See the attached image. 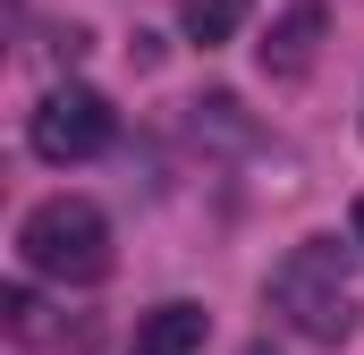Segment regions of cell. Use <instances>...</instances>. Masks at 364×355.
<instances>
[{"label":"cell","instance_id":"cell-7","mask_svg":"<svg viewBox=\"0 0 364 355\" xmlns=\"http://www.w3.org/2000/svg\"><path fill=\"white\" fill-rule=\"evenodd\" d=\"M356 246H364V203H356Z\"/></svg>","mask_w":364,"mask_h":355},{"label":"cell","instance_id":"cell-5","mask_svg":"<svg viewBox=\"0 0 364 355\" xmlns=\"http://www.w3.org/2000/svg\"><path fill=\"white\" fill-rule=\"evenodd\" d=\"M322 34H331V9H322V0H296L272 26V43H263V68H272V77H305L314 51H322Z\"/></svg>","mask_w":364,"mask_h":355},{"label":"cell","instance_id":"cell-3","mask_svg":"<svg viewBox=\"0 0 364 355\" xmlns=\"http://www.w3.org/2000/svg\"><path fill=\"white\" fill-rule=\"evenodd\" d=\"M110 102L93 85H51L43 102H34V119H26V144L51 161V170H68V161H93L102 144H110Z\"/></svg>","mask_w":364,"mask_h":355},{"label":"cell","instance_id":"cell-4","mask_svg":"<svg viewBox=\"0 0 364 355\" xmlns=\"http://www.w3.org/2000/svg\"><path fill=\"white\" fill-rule=\"evenodd\" d=\"M203 339H212V313L186 305V296H170V305H153V313L136 322L127 355H203Z\"/></svg>","mask_w":364,"mask_h":355},{"label":"cell","instance_id":"cell-2","mask_svg":"<svg viewBox=\"0 0 364 355\" xmlns=\"http://www.w3.org/2000/svg\"><path fill=\"white\" fill-rule=\"evenodd\" d=\"M17 263L34 279H60V288H93L110 271V220L85 195H51L17 220Z\"/></svg>","mask_w":364,"mask_h":355},{"label":"cell","instance_id":"cell-6","mask_svg":"<svg viewBox=\"0 0 364 355\" xmlns=\"http://www.w3.org/2000/svg\"><path fill=\"white\" fill-rule=\"evenodd\" d=\"M246 17H255V0H178L186 43H203V51H212V43H229V34H237Z\"/></svg>","mask_w":364,"mask_h":355},{"label":"cell","instance_id":"cell-1","mask_svg":"<svg viewBox=\"0 0 364 355\" xmlns=\"http://www.w3.org/2000/svg\"><path fill=\"white\" fill-rule=\"evenodd\" d=\"M272 313L296 330V339L339 347V339L356 330V271H348V254H339L331 237L279 254V271H272Z\"/></svg>","mask_w":364,"mask_h":355}]
</instances>
